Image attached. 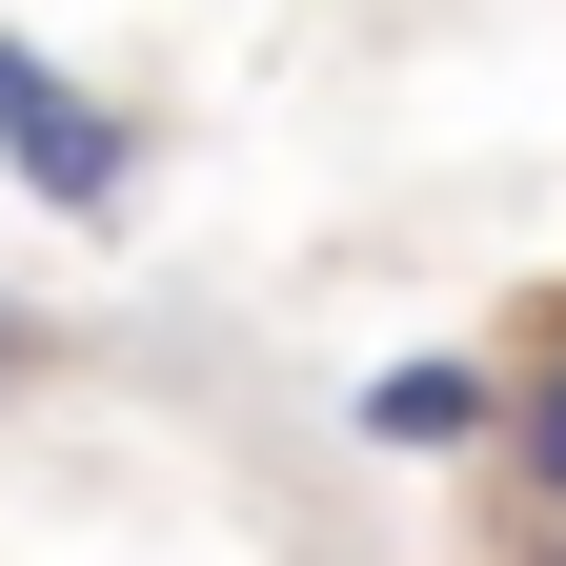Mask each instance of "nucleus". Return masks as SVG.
Wrapping results in <instances>:
<instances>
[{"instance_id":"f257e3e1","label":"nucleus","mask_w":566,"mask_h":566,"mask_svg":"<svg viewBox=\"0 0 566 566\" xmlns=\"http://www.w3.org/2000/svg\"><path fill=\"white\" fill-rule=\"evenodd\" d=\"M0 182L61 202V223H122V202H142V122H122L102 82H61L21 21H0Z\"/></svg>"},{"instance_id":"39448f33","label":"nucleus","mask_w":566,"mask_h":566,"mask_svg":"<svg viewBox=\"0 0 566 566\" xmlns=\"http://www.w3.org/2000/svg\"><path fill=\"white\" fill-rule=\"evenodd\" d=\"M546 566H566V546H546Z\"/></svg>"},{"instance_id":"7ed1b4c3","label":"nucleus","mask_w":566,"mask_h":566,"mask_svg":"<svg viewBox=\"0 0 566 566\" xmlns=\"http://www.w3.org/2000/svg\"><path fill=\"white\" fill-rule=\"evenodd\" d=\"M506 465L546 485V526H566V344H546V365H526V405H506Z\"/></svg>"},{"instance_id":"20e7f679","label":"nucleus","mask_w":566,"mask_h":566,"mask_svg":"<svg viewBox=\"0 0 566 566\" xmlns=\"http://www.w3.org/2000/svg\"><path fill=\"white\" fill-rule=\"evenodd\" d=\"M41 365H61V324L21 304V283H0V385H41Z\"/></svg>"},{"instance_id":"f03ea898","label":"nucleus","mask_w":566,"mask_h":566,"mask_svg":"<svg viewBox=\"0 0 566 566\" xmlns=\"http://www.w3.org/2000/svg\"><path fill=\"white\" fill-rule=\"evenodd\" d=\"M344 424H365L385 465H446V446H485V424H506V385H485L465 344H405V365H385L365 405H344Z\"/></svg>"}]
</instances>
